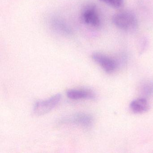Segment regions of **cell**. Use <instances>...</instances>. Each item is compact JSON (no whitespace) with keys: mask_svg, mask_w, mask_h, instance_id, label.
I'll return each mask as SVG.
<instances>
[{"mask_svg":"<svg viewBox=\"0 0 153 153\" xmlns=\"http://www.w3.org/2000/svg\"><path fill=\"white\" fill-rule=\"evenodd\" d=\"M52 26L55 30L65 35H69L71 33V30L68 25L60 19L54 18L51 21Z\"/></svg>","mask_w":153,"mask_h":153,"instance_id":"8","label":"cell"},{"mask_svg":"<svg viewBox=\"0 0 153 153\" xmlns=\"http://www.w3.org/2000/svg\"><path fill=\"white\" fill-rule=\"evenodd\" d=\"M92 57L93 59L107 73H112L116 70L117 63L110 57L100 53H94L92 54Z\"/></svg>","mask_w":153,"mask_h":153,"instance_id":"4","label":"cell"},{"mask_svg":"<svg viewBox=\"0 0 153 153\" xmlns=\"http://www.w3.org/2000/svg\"><path fill=\"white\" fill-rule=\"evenodd\" d=\"M64 121L65 122L88 128L92 126L94 120L93 117L89 114L85 113H78L66 118Z\"/></svg>","mask_w":153,"mask_h":153,"instance_id":"5","label":"cell"},{"mask_svg":"<svg viewBox=\"0 0 153 153\" xmlns=\"http://www.w3.org/2000/svg\"><path fill=\"white\" fill-rule=\"evenodd\" d=\"M61 97L60 94H56L46 100L36 102L33 109L34 114L40 116L51 111L59 103Z\"/></svg>","mask_w":153,"mask_h":153,"instance_id":"2","label":"cell"},{"mask_svg":"<svg viewBox=\"0 0 153 153\" xmlns=\"http://www.w3.org/2000/svg\"><path fill=\"white\" fill-rule=\"evenodd\" d=\"M81 19L85 24L93 27H99L101 25L96 8L94 5L87 6L84 8L81 14Z\"/></svg>","mask_w":153,"mask_h":153,"instance_id":"3","label":"cell"},{"mask_svg":"<svg viewBox=\"0 0 153 153\" xmlns=\"http://www.w3.org/2000/svg\"><path fill=\"white\" fill-rule=\"evenodd\" d=\"M105 4L113 7L119 8L123 5V0H101Z\"/></svg>","mask_w":153,"mask_h":153,"instance_id":"10","label":"cell"},{"mask_svg":"<svg viewBox=\"0 0 153 153\" xmlns=\"http://www.w3.org/2000/svg\"><path fill=\"white\" fill-rule=\"evenodd\" d=\"M67 96L69 98L72 100H94L96 98L95 93L88 89H70L67 91Z\"/></svg>","mask_w":153,"mask_h":153,"instance_id":"6","label":"cell"},{"mask_svg":"<svg viewBox=\"0 0 153 153\" xmlns=\"http://www.w3.org/2000/svg\"><path fill=\"white\" fill-rule=\"evenodd\" d=\"M112 22L117 27L125 31H132L137 26V20L135 15L129 11L116 13L113 16Z\"/></svg>","mask_w":153,"mask_h":153,"instance_id":"1","label":"cell"},{"mask_svg":"<svg viewBox=\"0 0 153 153\" xmlns=\"http://www.w3.org/2000/svg\"><path fill=\"white\" fill-rule=\"evenodd\" d=\"M140 91L145 96H149L153 93V84L150 81H146L140 86Z\"/></svg>","mask_w":153,"mask_h":153,"instance_id":"9","label":"cell"},{"mask_svg":"<svg viewBox=\"0 0 153 153\" xmlns=\"http://www.w3.org/2000/svg\"><path fill=\"white\" fill-rule=\"evenodd\" d=\"M129 108L134 114H143L146 112L150 108L149 103L144 97L137 98L131 102Z\"/></svg>","mask_w":153,"mask_h":153,"instance_id":"7","label":"cell"}]
</instances>
